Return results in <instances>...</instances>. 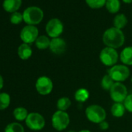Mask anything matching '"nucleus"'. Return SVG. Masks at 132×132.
<instances>
[{"instance_id":"2f4dec72","label":"nucleus","mask_w":132,"mask_h":132,"mask_svg":"<svg viewBox=\"0 0 132 132\" xmlns=\"http://www.w3.org/2000/svg\"><path fill=\"white\" fill-rule=\"evenodd\" d=\"M79 132H91L89 130H86V129H84V130H79Z\"/></svg>"},{"instance_id":"f257e3e1","label":"nucleus","mask_w":132,"mask_h":132,"mask_svg":"<svg viewBox=\"0 0 132 132\" xmlns=\"http://www.w3.org/2000/svg\"><path fill=\"white\" fill-rule=\"evenodd\" d=\"M103 41L106 47L117 49L123 45L125 36L121 30L113 27L105 30L103 35Z\"/></svg>"},{"instance_id":"a211bd4d","label":"nucleus","mask_w":132,"mask_h":132,"mask_svg":"<svg viewBox=\"0 0 132 132\" xmlns=\"http://www.w3.org/2000/svg\"><path fill=\"white\" fill-rule=\"evenodd\" d=\"M50 44H51V40L49 39L48 37L44 35L39 36L35 41L36 47L40 50H45L48 48L50 47Z\"/></svg>"},{"instance_id":"4468645a","label":"nucleus","mask_w":132,"mask_h":132,"mask_svg":"<svg viewBox=\"0 0 132 132\" xmlns=\"http://www.w3.org/2000/svg\"><path fill=\"white\" fill-rule=\"evenodd\" d=\"M120 60L123 64L129 66L132 65V47H126L120 54Z\"/></svg>"},{"instance_id":"c85d7f7f","label":"nucleus","mask_w":132,"mask_h":132,"mask_svg":"<svg viewBox=\"0 0 132 132\" xmlns=\"http://www.w3.org/2000/svg\"><path fill=\"white\" fill-rule=\"evenodd\" d=\"M109 127H110L109 126V123L107 121H106V120H103V121H102L101 123H99V127L101 130H107L109 128Z\"/></svg>"},{"instance_id":"72a5a7b5","label":"nucleus","mask_w":132,"mask_h":132,"mask_svg":"<svg viewBox=\"0 0 132 132\" xmlns=\"http://www.w3.org/2000/svg\"><path fill=\"white\" fill-rule=\"evenodd\" d=\"M131 82H132V76H131Z\"/></svg>"},{"instance_id":"412c9836","label":"nucleus","mask_w":132,"mask_h":132,"mask_svg":"<svg viewBox=\"0 0 132 132\" xmlns=\"http://www.w3.org/2000/svg\"><path fill=\"white\" fill-rule=\"evenodd\" d=\"M106 8L110 13H117L120 9V0H106Z\"/></svg>"},{"instance_id":"20e7f679","label":"nucleus","mask_w":132,"mask_h":132,"mask_svg":"<svg viewBox=\"0 0 132 132\" xmlns=\"http://www.w3.org/2000/svg\"><path fill=\"white\" fill-rule=\"evenodd\" d=\"M130 69L124 64H115L110 68L107 74L115 82H122L127 80L130 76Z\"/></svg>"},{"instance_id":"423d86ee","label":"nucleus","mask_w":132,"mask_h":132,"mask_svg":"<svg viewBox=\"0 0 132 132\" xmlns=\"http://www.w3.org/2000/svg\"><path fill=\"white\" fill-rule=\"evenodd\" d=\"M119 54L116 49L106 47H104L100 54V60L107 67H112V66L117 64L118 60H119Z\"/></svg>"},{"instance_id":"39448f33","label":"nucleus","mask_w":132,"mask_h":132,"mask_svg":"<svg viewBox=\"0 0 132 132\" xmlns=\"http://www.w3.org/2000/svg\"><path fill=\"white\" fill-rule=\"evenodd\" d=\"M51 123L56 130H64L69 127L70 123V117L66 111L57 110L52 115Z\"/></svg>"},{"instance_id":"bb28decb","label":"nucleus","mask_w":132,"mask_h":132,"mask_svg":"<svg viewBox=\"0 0 132 132\" xmlns=\"http://www.w3.org/2000/svg\"><path fill=\"white\" fill-rule=\"evenodd\" d=\"M10 22L13 24H15V25L20 24L23 20V14L19 13V12H15V13H12V15L10 16Z\"/></svg>"},{"instance_id":"f03ea898","label":"nucleus","mask_w":132,"mask_h":132,"mask_svg":"<svg viewBox=\"0 0 132 132\" xmlns=\"http://www.w3.org/2000/svg\"><path fill=\"white\" fill-rule=\"evenodd\" d=\"M85 114L88 120L94 123H100L106 120V112L103 106L97 104L89 105L85 110Z\"/></svg>"},{"instance_id":"cd10ccee","label":"nucleus","mask_w":132,"mask_h":132,"mask_svg":"<svg viewBox=\"0 0 132 132\" xmlns=\"http://www.w3.org/2000/svg\"><path fill=\"white\" fill-rule=\"evenodd\" d=\"M123 103L126 110L129 113H132V94H128Z\"/></svg>"},{"instance_id":"393cba45","label":"nucleus","mask_w":132,"mask_h":132,"mask_svg":"<svg viewBox=\"0 0 132 132\" xmlns=\"http://www.w3.org/2000/svg\"><path fill=\"white\" fill-rule=\"evenodd\" d=\"M5 132H24V128L20 123L13 122L6 127Z\"/></svg>"},{"instance_id":"f8f14e48","label":"nucleus","mask_w":132,"mask_h":132,"mask_svg":"<svg viewBox=\"0 0 132 132\" xmlns=\"http://www.w3.org/2000/svg\"><path fill=\"white\" fill-rule=\"evenodd\" d=\"M49 48L53 54L60 55L65 52L66 48H67V44H66L65 40L61 37L52 38L51 40Z\"/></svg>"},{"instance_id":"6ab92c4d","label":"nucleus","mask_w":132,"mask_h":132,"mask_svg":"<svg viewBox=\"0 0 132 132\" xmlns=\"http://www.w3.org/2000/svg\"><path fill=\"white\" fill-rule=\"evenodd\" d=\"M71 105H72V102H71L70 99L68 98V97H66V96L61 97L57 101V110L66 111V110L70 108Z\"/></svg>"},{"instance_id":"473e14b6","label":"nucleus","mask_w":132,"mask_h":132,"mask_svg":"<svg viewBox=\"0 0 132 132\" xmlns=\"http://www.w3.org/2000/svg\"><path fill=\"white\" fill-rule=\"evenodd\" d=\"M68 132H76L75 130H69Z\"/></svg>"},{"instance_id":"4be33fe9","label":"nucleus","mask_w":132,"mask_h":132,"mask_svg":"<svg viewBox=\"0 0 132 132\" xmlns=\"http://www.w3.org/2000/svg\"><path fill=\"white\" fill-rule=\"evenodd\" d=\"M28 111L27 109H25L24 107H17L13 110V116L14 117L19 120V121H23V120H26L27 116H28Z\"/></svg>"},{"instance_id":"5701e85b","label":"nucleus","mask_w":132,"mask_h":132,"mask_svg":"<svg viewBox=\"0 0 132 132\" xmlns=\"http://www.w3.org/2000/svg\"><path fill=\"white\" fill-rule=\"evenodd\" d=\"M114 81L111 79V77L106 74L105 75L101 80V87L103 88V89L106 90V91H110L111 87L113 86V85L114 84Z\"/></svg>"},{"instance_id":"2eb2a0df","label":"nucleus","mask_w":132,"mask_h":132,"mask_svg":"<svg viewBox=\"0 0 132 132\" xmlns=\"http://www.w3.org/2000/svg\"><path fill=\"white\" fill-rule=\"evenodd\" d=\"M33 54L32 48L27 44L23 43L18 47V55L20 59L22 60H27L29 59Z\"/></svg>"},{"instance_id":"dca6fc26","label":"nucleus","mask_w":132,"mask_h":132,"mask_svg":"<svg viewBox=\"0 0 132 132\" xmlns=\"http://www.w3.org/2000/svg\"><path fill=\"white\" fill-rule=\"evenodd\" d=\"M126 109L123 103H114L110 108L111 114L115 117H122L125 113Z\"/></svg>"},{"instance_id":"7c9ffc66","label":"nucleus","mask_w":132,"mask_h":132,"mask_svg":"<svg viewBox=\"0 0 132 132\" xmlns=\"http://www.w3.org/2000/svg\"><path fill=\"white\" fill-rule=\"evenodd\" d=\"M123 2L124 3H127V4H130L132 3V0H123Z\"/></svg>"},{"instance_id":"a878e982","label":"nucleus","mask_w":132,"mask_h":132,"mask_svg":"<svg viewBox=\"0 0 132 132\" xmlns=\"http://www.w3.org/2000/svg\"><path fill=\"white\" fill-rule=\"evenodd\" d=\"M106 0H86V3L92 9H100L106 5Z\"/></svg>"},{"instance_id":"ddd939ff","label":"nucleus","mask_w":132,"mask_h":132,"mask_svg":"<svg viewBox=\"0 0 132 132\" xmlns=\"http://www.w3.org/2000/svg\"><path fill=\"white\" fill-rule=\"evenodd\" d=\"M22 5V0H4L3 7L7 13H13L17 12Z\"/></svg>"},{"instance_id":"6e6552de","label":"nucleus","mask_w":132,"mask_h":132,"mask_svg":"<svg viewBox=\"0 0 132 132\" xmlns=\"http://www.w3.org/2000/svg\"><path fill=\"white\" fill-rule=\"evenodd\" d=\"M25 121L27 126L33 130H40L45 126L44 117L40 113L36 112L29 113Z\"/></svg>"},{"instance_id":"1a4fd4ad","label":"nucleus","mask_w":132,"mask_h":132,"mask_svg":"<svg viewBox=\"0 0 132 132\" xmlns=\"http://www.w3.org/2000/svg\"><path fill=\"white\" fill-rule=\"evenodd\" d=\"M46 33L51 38H57L63 33L64 25L62 22L57 18H53L50 20L45 27Z\"/></svg>"},{"instance_id":"aec40b11","label":"nucleus","mask_w":132,"mask_h":132,"mask_svg":"<svg viewBox=\"0 0 132 132\" xmlns=\"http://www.w3.org/2000/svg\"><path fill=\"white\" fill-rule=\"evenodd\" d=\"M113 26L114 27L117 28V29H123V27H125V26L127 25V16L123 14V13H120V14H117L114 19H113Z\"/></svg>"},{"instance_id":"c756f323","label":"nucleus","mask_w":132,"mask_h":132,"mask_svg":"<svg viewBox=\"0 0 132 132\" xmlns=\"http://www.w3.org/2000/svg\"><path fill=\"white\" fill-rule=\"evenodd\" d=\"M3 86H4V80H3V76L0 75V89H2Z\"/></svg>"},{"instance_id":"b1692460","label":"nucleus","mask_w":132,"mask_h":132,"mask_svg":"<svg viewBox=\"0 0 132 132\" xmlns=\"http://www.w3.org/2000/svg\"><path fill=\"white\" fill-rule=\"evenodd\" d=\"M10 104V96L6 93H0V110L6 109Z\"/></svg>"},{"instance_id":"0eeeda50","label":"nucleus","mask_w":132,"mask_h":132,"mask_svg":"<svg viewBox=\"0 0 132 132\" xmlns=\"http://www.w3.org/2000/svg\"><path fill=\"white\" fill-rule=\"evenodd\" d=\"M109 92L110 96L114 103H123L128 95L127 89L122 82H114Z\"/></svg>"},{"instance_id":"9d476101","label":"nucleus","mask_w":132,"mask_h":132,"mask_svg":"<svg viewBox=\"0 0 132 132\" xmlns=\"http://www.w3.org/2000/svg\"><path fill=\"white\" fill-rule=\"evenodd\" d=\"M36 89L37 93L42 96L49 95L53 90V82L47 76H40L37 79L35 84Z\"/></svg>"},{"instance_id":"7ed1b4c3","label":"nucleus","mask_w":132,"mask_h":132,"mask_svg":"<svg viewBox=\"0 0 132 132\" xmlns=\"http://www.w3.org/2000/svg\"><path fill=\"white\" fill-rule=\"evenodd\" d=\"M23 21L27 25L35 26L39 24L44 18L43 10L37 6H30L23 13Z\"/></svg>"},{"instance_id":"9b49d317","label":"nucleus","mask_w":132,"mask_h":132,"mask_svg":"<svg viewBox=\"0 0 132 132\" xmlns=\"http://www.w3.org/2000/svg\"><path fill=\"white\" fill-rule=\"evenodd\" d=\"M39 34V30L35 26L27 25L24 27L20 32V39L23 43L30 44L36 41Z\"/></svg>"},{"instance_id":"f3484780","label":"nucleus","mask_w":132,"mask_h":132,"mask_svg":"<svg viewBox=\"0 0 132 132\" xmlns=\"http://www.w3.org/2000/svg\"><path fill=\"white\" fill-rule=\"evenodd\" d=\"M74 97H75V99H76V100L77 102L84 103L89 99V92L85 88H79L76 91Z\"/></svg>"}]
</instances>
